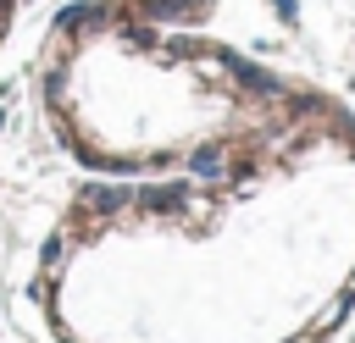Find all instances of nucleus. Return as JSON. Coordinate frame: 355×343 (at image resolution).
<instances>
[{"instance_id":"obj_1","label":"nucleus","mask_w":355,"mask_h":343,"mask_svg":"<svg viewBox=\"0 0 355 343\" xmlns=\"http://www.w3.org/2000/svg\"><path fill=\"white\" fill-rule=\"evenodd\" d=\"M39 293L61 343H322L355 304V116L327 94L216 166L100 177Z\"/></svg>"},{"instance_id":"obj_2","label":"nucleus","mask_w":355,"mask_h":343,"mask_svg":"<svg viewBox=\"0 0 355 343\" xmlns=\"http://www.w3.org/2000/svg\"><path fill=\"white\" fill-rule=\"evenodd\" d=\"M211 0H83L55 17L39 100L55 144L94 177L216 166L327 100L205 28Z\"/></svg>"},{"instance_id":"obj_3","label":"nucleus","mask_w":355,"mask_h":343,"mask_svg":"<svg viewBox=\"0 0 355 343\" xmlns=\"http://www.w3.org/2000/svg\"><path fill=\"white\" fill-rule=\"evenodd\" d=\"M17 11H22V0H0V50H6V39H11V22H17Z\"/></svg>"}]
</instances>
